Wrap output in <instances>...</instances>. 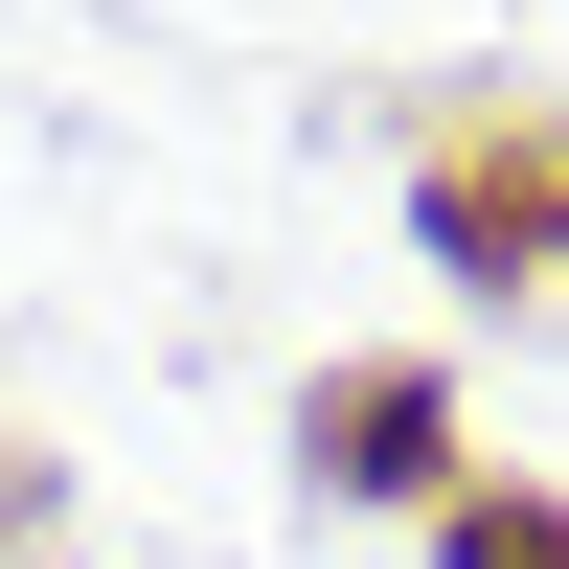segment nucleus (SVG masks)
<instances>
[{"label":"nucleus","mask_w":569,"mask_h":569,"mask_svg":"<svg viewBox=\"0 0 569 569\" xmlns=\"http://www.w3.org/2000/svg\"><path fill=\"white\" fill-rule=\"evenodd\" d=\"M456 569H569V525H501V501H479V525H456Z\"/></svg>","instance_id":"obj_1"}]
</instances>
